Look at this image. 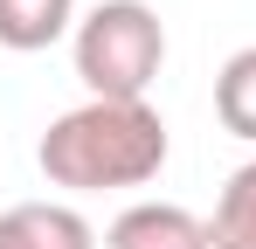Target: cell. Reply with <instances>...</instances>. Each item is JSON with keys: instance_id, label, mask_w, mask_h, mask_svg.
I'll return each mask as SVG.
<instances>
[{"instance_id": "cell-8", "label": "cell", "mask_w": 256, "mask_h": 249, "mask_svg": "<svg viewBox=\"0 0 256 249\" xmlns=\"http://www.w3.org/2000/svg\"><path fill=\"white\" fill-rule=\"evenodd\" d=\"M0 249H21V236H14V222L0 214Z\"/></svg>"}, {"instance_id": "cell-7", "label": "cell", "mask_w": 256, "mask_h": 249, "mask_svg": "<svg viewBox=\"0 0 256 249\" xmlns=\"http://www.w3.org/2000/svg\"><path fill=\"white\" fill-rule=\"evenodd\" d=\"M214 118H222V132H236V138L256 146V48H236L222 62V76H214Z\"/></svg>"}, {"instance_id": "cell-3", "label": "cell", "mask_w": 256, "mask_h": 249, "mask_svg": "<svg viewBox=\"0 0 256 249\" xmlns=\"http://www.w3.org/2000/svg\"><path fill=\"white\" fill-rule=\"evenodd\" d=\"M104 249H214L208 222L180 201H132L111 228H104Z\"/></svg>"}, {"instance_id": "cell-5", "label": "cell", "mask_w": 256, "mask_h": 249, "mask_svg": "<svg viewBox=\"0 0 256 249\" xmlns=\"http://www.w3.org/2000/svg\"><path fill=\"white\" fill-rule=\"evenodd\" d=\"M7 222H14L21 249H97V228L70 201H21L7 208Z\"/></svg>"}, {"instance_id": "cell-1", "label": "cell", "mask_w": 256, "mask_h": 249, "mask_svg": "<svg viewBox=\"0 0 256 249\" xmlns=\"http://www.w3.org/2000/svg\"><path fill=\"white\" fill-rule=\"evenodd\" d=\"M166 118L146 104V97H84L76 111L42 132L35 160H42L48 187H70V194H111V187H146L160 180L166 166Z\"/></svg>"}, {"instance_id": "cell-6", "label": "cell", "mask_w": 256, "mask_h": 249, "mask_svg": "<svg viewBox=\"0 0 256 249\" xmlns=\"http://www.w3.org/2000/svg\"><path fill=\"white\" fill-rule=\"evenodd\" d=\"M208 242L214 249H256V160L228 173L222 201L208 214Z\"/></svg>"}, {"instance_id": "cell-2", "label": "cell", "mask_w": 256, "mask_h": 249, "mask_svg": "<svg viewBox=\"0 0 256 249\" xmlns=\"http://www.w3.org/2000/svg\"><path fill=\"white\" fill-rule=\"evenodd\" d=\"M70 56H76V76H84L90 97H146L160 62H166V28L146 0H97L76 35H70Z\"/></svg>"}, {"instance_id": "cell-4", "label": "cell", "mask_w": 256, "mask_h": 249, "mask_svg": "<svg viewBox=\"0 0 256 249\" xmlns=\"http://www.w3.org/2000/svg\"><path fill=\"white\" fill-rule=\"evenodd\" d=\"M76 35V0H0V48L35 56Z\"/></svg>"}]
</instances>
